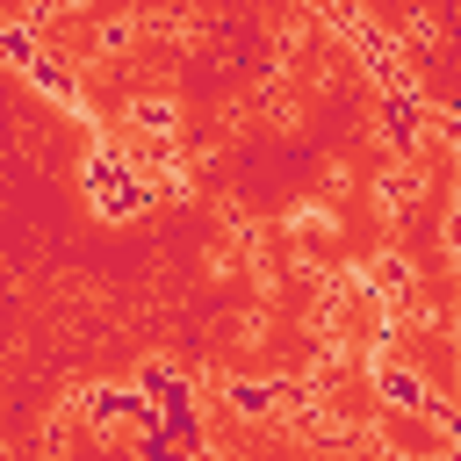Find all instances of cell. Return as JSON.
Wrapping results in <instances>:
<instances>
[{"label": "cell", "mask_w": 461, "mask_h": 461, "mask_svg": "<svg viewBox=\"0 0 461 461\" xmlns=\"http://www.w3.org/2000/svg\"><path fill=\"white\" fill-rule=\"evenodd\" d=\"M72 418L94 432V439H122V432H151L158 425V411L130 389V382H94V389H79V403H72Z\"/></svg>", "instance_id": "2"}, {"label": "cell", "mask_w": 461, "mask_h": 461, "mask_svg": "<svg viewBox=\"0 0 461 461\" xmlns=\"http://www.w3.org/2000/svg\"><path fill=\"white\" fill-rule=\"evenodd\" d=\"M79 187H86V202H94V216H101V223H130V216H144V209H151V187H144V180H137L108 144H94V151H86Z\"/></svg>", "instance_id": "1"}, {"label": "cell", "mask_w": 461, "mask_h": 461, "mask_svg": "<svg viewBox=\"0 0 461 461\" xmlns=\"http://www.w3.org/2000/svg\"><path fill=\"white\" fill-rule=\"evenodd\" d=\"M130 130L137 137H180V108L166 94H144V101H130Z\"/></svg>", "instance_id": "8"}, {"label": "cell", "mask_w": 461, "mask_h": 461, "mask_svg": "<svg viewBox=\"0 0 461 461\" xmlns=\"http://www.w3.org/2000/svg\"><path fill=\"white\" fill-rule=\"evenodd\" d=\"M223 403H230V418L267 425L274 418V375H223Z\"/></svg>", "instance_id": "7"}, {"label": "cell", "mask_w": 461, "mask_h": 461, "mask_svg": "<svg viewBox=\"0 0 461 461\" xmlns=\"http://www.w3.org/2000/svg\"><path fill=\"white\" fill-rule=\"evenodd\" d=\"M144 461H187V454H180V447H166L158 432H144Z\"/></svg>", "instance_id": "13"}, {"label": "cell", "mask_w": 461, "mask_h": 461, "mask_svg": "<svg viewBox=\"0 0 461 461\" xmlns=\"http://www.w3.org/2000/svg\"><path fill=\"white\" fill-rule=\"evenodd\" d=\"M360 281H367V295H375V303H382V310L396 317V310H403V303L418 295V259L389 245V252H375V259L360 267Z\"/></svg>", "instance_id": "5"}, {"label": "cell", "mask_w": 461, "mask_h": 461, "mask_svg": "<svg viewBox=\"0 0 461 461\" xmlns=\"http://www.w3.org/2000/svg\"><path fill=\"white\" fill-rule=\"evenodd\" d=\"M367 389H375L382 411H425V396H432L425 367L403 346H367Z\"/></svg>", "instance_id": "3"}, {"label": "cell", "mask_w": 461, "mask_h": 461, "mask_svg": "<svg viewBox=\"0 0 461 461\" xmlns=\"http://www.w3.org/2000/svg\"><path fill=\"white\" fill-rule=\"evenodd\" d=\"M375 202H382V216H396V209H411V202H418V173H411V166H396V173H382V187H375Z\"/></svg>", "instance_id": "10"}, {"label": "cell", "mask_w": 461, "mask_h": 461, "mask_svg": "<svg viewBox=\"0 0 461 461\" xmlns=\"http://www.w3.org/2000/svg\"><path fill=\"white\" fill-rule=\"evenodd\" d=\"M382 144L411 166L425 144V94H382Z\"/></svg>", "instance_id": "6"}, {"label": "cell", "mask_w": 461, "mask_h": 461, "mask_svg": "<svg viewBox=\"0 0 461 461\" xmlns=\"http://www.w3.org/2000/svg\"><path fill=\"white\" fill-rule=\"evenodd\" d=\"M130 43H137V22H130V14H108V22H101V50H108V58H122Z\"/></svg>", "instance_id": "11"}, {"label": "cell", "mask_w": 461, "mask_h": 461, "mask_svg": "<svg viewBox=\"0 0 461 461\" xmlns=\"http://www.w3.org/2000/svg\"><path fill=\"white\" fill-rule=\"evenodd\" d=\"M36 50H43L36 22H29V14H7V22H0V65H7V72H22Z\"/></svg>", "instance_id": "9"}, {"label": "cell", "mask_w": 461, "mask_h": 461, "mask_svg": "<svg viewBox=\"0 0 461 461\" xmlns=\"http://www.w3.org/2000/svg\"><path fill=\"white\" fill-rule=\"evenodd\" d=\"M295 223H303V238H324L331 230V209H295Z\"/></svg>", "instance_id": "12"}, {"label": "cell", "mask_w": 461, "mask_h": 461, "mask_svg": "<svg viewBox=\"0 0 461 461\" xmlns=\"http://www.w3.org/2000/svg\"><path fill=\"white\" fill-rule=\"evenodd\" d=\"M22 79L50 101V108H65V115H86V86H79V65L65 58V50H36L29 65H22Z\"/></svg>", "instance_id": "4"}]
</instances>
